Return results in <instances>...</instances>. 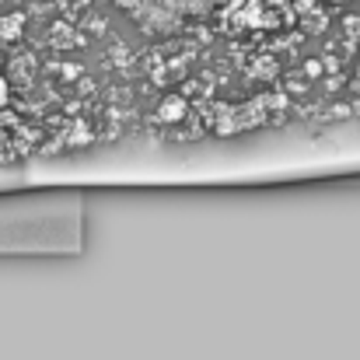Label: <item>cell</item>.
Returning <instances> with one entry per match:
<instances>
[{
  "label": "cell",
  "instance_id": "2",
  "mask_svg": "<svg viewBox=\"0 0 360 360\" xmlns=\"http://www.w3.org/2000/svg\"><path fill=\"white\" fill-rule=\"evenodd\" d=\"M7 102V81H4V74H0V105Z\"/></svg>",
  "mask_w": 360,
  "mask_h": 360
},
{
  "label": "cell",
  "instance_id": "1",
  "mask_svg": "<svg viewBox=\"0 0 360 360\" xmlns=\"http://www.w3.org/2000/svg\"><path fill=\"white\" fill-rule=\"evenodd\" d=\"M182 109H186V105H182V98H172V102H168V105H165L158 116H161V120H168V122H175L179 116H182Z\"/></svg>",
  "mask_w": 360,
  "mask_h": 360
}]
</instances>
